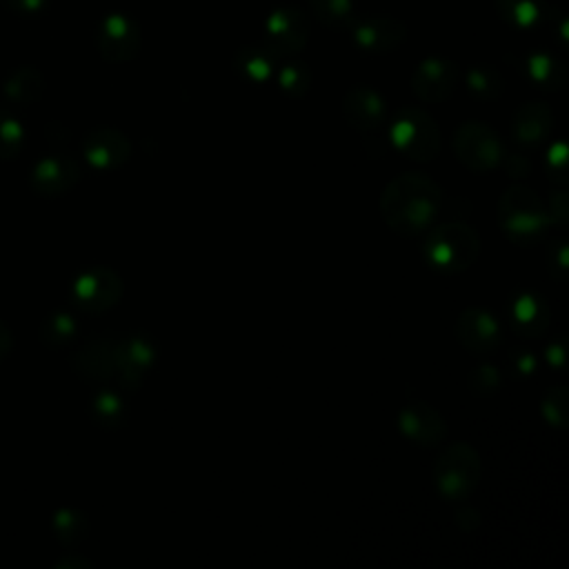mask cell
<instances>
[{"mask_svg": "<svg viewBox=\"0 0 569 569\" xmlns=\"http://www.w3.org/2000/svg\"><path fill=\"white\" fill-rule=\"evenodd\" d=\"M389 138L393 147L411 160L429 162L440 149L436 120L420 107H405L391 118Z\"/></svg>", "mask_w": 569, "mask_h": 569, "instance_id": "4", "label": "cell"}, {"mask_svg": "<svg viewBox=\"0 0 569 569\" xmlns=\"http://www.w3.org/2000/svg\"><path fill=\"white\" fill-rule=\"evenodd\" d=\"M509 320L511 327L527 338H536L547 329L549 322V307L547 302L533 293V291H522L511 300L509 307Z\"/></svg>", "mask_w": 569, "mask_h": 569, "instance_id": "20", "label": "cell"}, {"mask_svg": "<svg viewBox=\"0 0 569 569\" xmlns=\"http://www.w3.org/2000/svg\"><path fill=\"white\" fill-rule=\"evenodd\" d=\"M465 82L469 93L478 100H496L502 96V89H505L502 76L489 64L471 67L465 76Z\"/></svg>", "mask_w": 569, "mask_h": 569, "instance_id": "27", "label": "cell"}, {"mask_svg": "<svg viewBox=\"0 0 569 569\" xmlns=\"http://www.w3.org/2000/svg\"><path fill=\"white\" fill-rule=\"evenodd\" d=\"M547 167H549V176L556 182H565L567 176V149L562 142H556L549 153H547Z\"/></svg>", "mask_w": 569, "mask_h": 569, "instance_id": "34", "label": "cell"}, {"mask_svg": "<svg viewBox=\"0 0 569 569\" xmlns=\"http://www.w3.org/2000/svg\"><path fill=\"white\" fill-rule=\"evenodd\" d=\"M278 84L291 98H302L311 87V71L305 62L291 60L278 69Z\"/></svg>", "mask_w": 569, "mask_h": 569, "instance_id": "31", "label": "cell"}, {"mask_svg": "<svg viewBox=\"0 0 569 569\" xmlns=\"http://www.w3.org/2000/svg\"><path fill=\"white\" fill-rule=\"evenodd\" d=\"M542 413L553 427H565L567 422V389L553 387L542 400Z\"/></svg>", "mask_w": 569, "mask_h": 569, "instance_id": "32", "label": "cell"}, {"mask_svg": "<svg viewBox=\"0 0 569 569\" xmlns=\"http://www.w3.org/2000/svg\"><path fill=\"white\" fill-rule=\"evenodd\" d=\"M342 113L353 129L371 131L385 122L387 104L376 89L360 84L347 91L342 100Z\"/></svg>", "mask_w": 569, "mask_h": 569, "instance_id": "18", "label": "cell"}, {"mask_svg": "<svg viewBox=\"0 0 569 569\" xmlns=\"http://www.w3.org/2000/svg\"><path fill=\"white\" fill-rule=\"evenodd\" d=\"M349 29L356 47L369 53L396 51L407 36L405 24L391 16H367L353 20Z\"/></svg>", "mask_w": 569, "mask_h": 569, "instance_id": "12", "label": "cell"}, {"mask_svg": "<svg viewBox=\"0 0 569 569\" xmlns=\"http://www.w3.org/2000/svg\"><path fill=\"white\" fill-rule=\"evenodd\" d=\"M551 253H556V264H551L549 269H558V273L562 276L567 271V267H565L567 264V242L562 238H558L551 247Z\"/></svg>", "mask_w": 569, "mask_h": 569, "instance_id": "36", "label": "cell"}, {"mask_svg": "<svg viewBox=\"0 0 569 569\" xmlns=\"http://www.w3.org/2000/svg\"><path fill=\"white\" fill-rule=\"evenodd\" d=\"M516 358H513V365L518 367V371L520 373H531L533 369H536V360H533V356L531 353H513Z\"/></svg>", "mask_w": 569, "mask_h": 569, "instance_id": "39", "label": "cell"}, {"mask_svg": "<svg viewBox=\"0 0 569 569\" xmlns=\"http://www.w3.org/2000/svg\"><path fill=\"white\" fill-rule=\"evenodd\" d=\"M442 207V189L431 176L407 171L396 176L380 196L385 222L398 233L425 231Z\"/></svg>", "mask_w": 569, "mask_h": 569, "instance_id": "1", "label": "cell"}, {"mask_svg": "<svg viewBox=\"0 0 569 569\" xmlns=\"http://www.w3.org/2000/svg\"><path fill=\"white\" fill-rule=\"evenodd\" d=\"M278 56L267 44H244L233 56L238 73L251 82H267L276 71Z\"/></svg>", "mask_w": 569, "mask_h": 569, "instance_id": "22", "label": "cell"}, {"mask_svg": "<svg viewBox=\"0 0 569 569\" xmlns=\"http://www.w3.org/2000/svg\"><path fill=\"white\" fill-rule=\"evenodd\" d=\"M309 7L331 29H349L356 20V0H309Z\"/></svg>", "mask_w": 569, "mask_h": 569, "instance_id": "29", "label": "cell"}, {"mask_svg": "<svg viewBox=\"0 0 569 569\" xmlns=\"http://www.w3.org/2000/svg\"><path fill=\"white\" fill-rule=\"evenodd\" d=\"M458 340L473 353H487L500 342L498 320L480 307H467L456 322Z\"/></svg>", "mask_w": 569, "mask_h": 569, "instance_id": "17", "label": "cell"}, {"mask_svg": "<svg viewBox=\"0 0 569 569\" xmlns=\"http://www.w3.org/2000/svg\"><path fill=\"white\" fill-rule=\"evenodd\" d=\"M525 69H527V76L531 82H536L538 87L547 89V91H556L565 84V78H567V71H565V64L547 53V51H536L527 58L525 62Z\"/></svg>", "mask_w": 569, "mask_h": 569, "instance_id": "23", "label": "cell"}, {"mask_svg": "<svg viewBox=\"0 0 569 569\" xmlns=\"http://www.w3.org/2000/svg\"><path fill=\"white\" fill-rule=\"evenodd\" d=\"M13 349V333L4 320H0V362L11 353Z\"/></svg>", "mask_w": 569, "mask_h": 569, "instance_id": "37", "label": "cell"}, {"mask_svg": "<svg viewBox=\"0 0 569 569\" xmlns=\"http://www.w3.org/2000/svg\"><path fill=\"white\" fill-rule=\"evenodd\" d=\"M498 16L518 29H533L545 18V0H496Z\"/></svg>", "mask_w": 569, "mask_h": 569, "instance_id": "24", "label": "cell"}, {"mask_svg": "<svg viewBox=\"0 0 569 569\" xmlns=\"http://www.w3.org/2000/svg\"><path fill=\"white\" fill-rule=\"evenodd\" d=\"M122 296L120 276L104 264L87 267L80 271L69 289V298L82 313H102L111 309Z\"/></svg>", "mask_w": 569, "mask_h": 569, "instance_id": "6", "label": "cell"}, {"mask_svg": "<svg viewBox=\"0 0 569 569\" xmlns=\"http://www.w3.org/2000/svg\"><path fill=\"white\" fill-rule=\"evenodd\" d=\"M547 360L553 362L556 367L562 365V360H565V349H562L560 342H556V345H551V347L547 349Z\"/></svg>", "mask_w": 569, "mask_h": 569, "instance_id": "41", "label": "cell"}, {"mask_svg": "<svg viewBox=\"0 0 569 569\" xmlns=\"http://www.w3.org/2000/svg\"><path fill=\"white\" fill-rule=\"evenodd\" d=\"M44 93V76L36 67H18L2 80V96L13 104H33Z\"/></svg>", "mask_w": 569, "mask_h": 569, "instance_id": "21", "label": "cell"}, {"mask_svg": "<svg viewBox=\"0 0 569 569\" xmlns=\"http://www.w3.org/2000/svg\"><path fill=\"white\" fill-rule=\"evenodd\" d=\"M549 218H558L560 222L567 220V198H565V193H553V196H551Z\"/></svg>", "mask_w": 569, "mask_h": 569, "instance_id": "38", "label": "cell"}, {"mask_svg": "<svg viewBox=\"0 0 569 569\" xmlns=\"http://www.w3.org/2000/svg\"><path fill=\"white\" fill-rule=\"evenodd\" d=\"M82 153L96 169H116L131 156L129 138L118 129H93L82 140Z\"/></svg>", "mask_w": 569, "mask_h": 569, "instance_id": "16", "label": "cell"}, {"mask_svg": "<svg viewBox=\"0 0 569 569\" xmlns=\"http://www.w3.org/2000/svg\"><path fill=\"white\" fill-rule=\"evenodd\" d=\"M56 567H58V569H80V567L89 569L91 562L84 560V558H78V556H67V558H62Z\"/></svg>", "mask_w": 569, "mask_h": 569, "instance_id": "40", "label": "cell"}, {"mask_svg": "<svg viewBox=\"0 0 569 569\" xmlns=\"http://www.w3.org/2000/svg\"><path fill=\"white\" fill-rule=\"evenodd\" d=\"M500 387V371L491 365H480L469 376V389L473 393H493Z\"/></svg>", "mask_w": 569, "mask_h": 569, "instance_id": "33", "label": "cell"}, {"mask_svg": "<svg viewBox=\"0 0 569 569\" xmlns=\"http://www.w3.org/2000/svg\"><path fill=\"white\" fill-rule=\"evenodd\" d=\"M51 529H53L58 542H62L64 547H73V545H78L80 540L87 538L89 520L82 511L67 507V509H60V511L53 513Z\"/></svg>", "mask_w": 569, "mask_h": 569, "instance_id": "26", "label": "cell"}, {"mask_svg": "<svg viewBox=\"0 0 569 569\" xmlns=\"http://www.w3.org/2000/svg\"><path fill=\"white\" fill-rule=\"evenodd\" d=\"M553 127V113L545 102H525L516 116H513V124H511V133L513 140L520 147H538L540 142L547 140V136L551 133Z\"/></svg>", "mask_w": 569, "mask_h": 569, "instance_id": "19", "label": "cell"}, {"mask_svg": "<svg viewBox=\"0 0 569 569\" xmlns=\"http://www.w3.org/2000/svg\"><path fill=\"white\" fill-rule=\"evenodd\" d=\"M76 336H78V322L71 313H64V311H56L47 316L38 327V338L47 347H64Z\"/></svg>", "mask_w": 569, "mask_h": 569, "instance_id": "28", "label": "cell"}, {"mask_svg": "<svg viewBox=\"0 0 569 569\" xmlns=\"http://www.w3.org/2000/svg\"><path fill=\"white\" fill-rule=\"evenodd\" d=\"M91 418L96 420V425H100L102 429H118L124 422L127 416V405L122 400L120 393H116L113 389H100L89 405Z\"/></svg>", "mask_w": 569, "mask_h": 569, "instance_id": "25", "label": "cell"}, {"mask_svg": "<svg viewBox=\"0 0 569 569\" xmlns=\"http://www.w3.org/2000/svg\"><path fill=\"white\" fill-rule=\"evenodd\" d=\"M156 360V345L151 338L136 333L118 340L116 347V376L124 389L140 387L142 378Z\"/></svg>", "mask_w": 569, "mask_h": 569, "instance_id": "11", "label": "cell"}, {"mask_svg": "<svg viewBox=\"0 0 569 569\" xmlns=\"http://www.w3.org/2000/svg\"><path fill=\"white\" fill-rule=\"evenodd\" d=\"M309 38L307 13L298 7H278L264 20V44L276 56H291L305 49Z\"/></svg>", "mask_w": 569, "mask_h": 569, "instance_id": "8", "label": "cell"}, {"mask_svg": "<svg viewBox=\"0 0 569 569\" xmlns=\"http://www.w3.org/2000/svg\"><path fill=\"white\" fill-rule=\"evenodd\" d=\"M13 13H40L49 0H2Z\"/></svg>", "mask_w": 569, "mask_h": 569, "instance_id": "35", "label": "cell"}, {"mask_svg": "<svg viewBox=\"0 0 569 569\" xmlns=\"http://www.w3.org/2000/svg\"><path fill=\"white\" fill-rule=\"evenodd\" d=\"M425 260L440 273H458L471 267L480 253L478 233L465 222H445L427 236Z\"/></svg>", "mask_w": 569, "mask_h": 569, "instance_id": "2", "label": "cell"}, {"mask_svg": "<svg viewBox=\"0 0 569 569\" xmlns=\"http://www.w3.org/2000/svg\"><path fill=\"white\" fill-rule=\"evenodd\" d=\"M480 471V456L476 449L467 442H453L438 456L433 480L445 498L462 500L478 485Z\"/></svg>", "mask_w": 569, "mask_h": 569, "instance_id": "5", "label": "cell"}, {"mask_svg": "<svg viewBox=\"0 0 569 569\" xmlns=\"http://www.w3.org/2000/svg\"><path fill=\"white\" fill-rule=\"evenodd\" d=\"M458 67L445 58L422 60L411 76V91L425 102L447 100L458 84Z\"/></svg>", "mask_w": 569, "mask_h": 569, "instance_id": "13", "label": "cell"}, {"mask_svg": "<svg viewBox=\"0 0 569 569\" xmlns=\"http://www.w3.org/2000/svg\"><path fill=\"white\" fill-rule=\"evenodd\" d=\"M400 431L420 447H433L447 436L445 418L427 402H409L398 413Z\"/></svg>", "mask_w": 569, "mask_h": 569, "instance_id": "15", "label": "cell"}, {"mask_svg": "<svg viewBox=\"0 0 569 569\" xmlns=\"http://www.w3.org/2000/svg\"><path fill=\"white\" fill-rule=\"evenodd\" d=\"M498 222L513 242L527 244L542 236L549 224V213L533 189L513 184L500 196Z\"/></svg>", "mask_w": 569, "mask_h": 569, "instance_id": "3", "label": "cell"}, {"mask_svg": "<svg viewBox=\"0 0 569 569\" xmlns=\"http://www.w3.org/2000/svg\"><path fill=\"white\" fill-rule=\"evenodd\" d=\"M80 180V164L73 156L56 151L49 156H42L29 176V184L38 196L56 198L73 189Z\"/></svg>", "mask_w": 569, "mask_h": 569, "instance_id": "10", "label": "cell"}, {"mask_svg": "<svg viewBox=\"0 0 569 569\" xmlns=\"http://www.w3.org/2000/svg\"><path fill=\"white\" fill-rule=\"evenodd\" d=\"M142 36L138 24L124 13H109L96 29V47L109 62L133 60L140 51Z\"/></svg>", "mask_w": 569, "mask_h": 569, "instance_id": "9", "label": "cell"}, {"mask_svg": "<svg viewBox=\"0 0 569 569\" xmlns=\"http://www.w3.org/2000/svg\"><path fill=\"white\" fill-rule=\"evenodd\" d=\"M24 147V127L16 113L0 107V160H13Z\"/></svg>", "mask_w": 569, "mask_h": 569, "instance_id": "30", "label": "cell"}, {"mask_svg": "<svg viewBox=\"0 0 569 569\" xmlns=\"http://www.w3.org/2000/svg\"><path fill=\"white\" fill-rule=\"evenodd\" d=\"M116 347L118 338L107 333L87 340L73 356L71 365L80 378L91 382H104L116 376Z\"/></svg>", "mask_w": 569, "mask_h": 569, "instance_id": "14", "label": "cell"}, {"mask_svg": "<svg viewBox=\"0 0 569 569\" xmlns=\"http://www.w3.org/2000/svg\"><path fill=\"white\" fill-rule=\"evenodd\" d=\"M453 151L471 171H489L502 162L505 149L500 136L485 122H462L453 133Z\"/></svg>", "mask_w": 569, "mask_h": 569, "instance_id": "7", "label": "cell"}]
</instances>
